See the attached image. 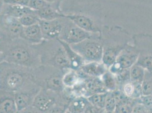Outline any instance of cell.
<instances>
[{
	"label": "cell",
	"instance_id": "cell-1",
	"mask_svg": "<svg viewBox=\"0 0 152 113\" xmlns=\"http://www.w3.org/2000/svg\"><path fill=\"white\" fill-rule=\"evenodd\" d=\"M0 51L7 62L32 69L40 65L37 45L22 38H0Z\"/></svg>",
	"mask_w": 152,
	"mask_h": 113
},
{
	"label": "cell",
	"instance_id": "cell-2",
	"mask_svg": "<svg viewBox=\"0 0 152 113\" xmlns=\"http://www.w3.org/2000/svg\"><path fill=\"white\" fill-rule=\"evenodd\" d=\"M37 87L34 69L5 61L0 64V89L15 93Z\"/></svg>",
	"mask_w": 152,
	"mask_h": 113
},
{
	"label": "cell",
	"instance_id": "cell-3",
	"mask_svg": "<svg viewBox=\"0 0 152 113\" xmlns=\"http://www.w3.org/2000/svg\"><path fill=\"white\" fill-rule=\"evenodd\" d=\"M101 38L103 47L102 62L108 69L121 50L132 42V37L128 32L121 26L104 25Z\"/></svg>",
	"mask_w": 152,
	"mask_h": 113
},
{
	"label": "cell",
	"instance_id": "cell-4",
	"mask_svg": "<svg viewBox=\"0 0 152 113\" xmlns=\"http://www.w3.org/2000/svg\"><path fill=\"white\" fill-rule=\"evenodd\" d=\"M36 45L40 64L51 66L64 72L70 69L65 50L58 40H44Z\"/></svg>",
	"mask_w": 152,
	"mask_h": 113
},
{
	"label": "cell",
	"instance_id": "cell-5",
	"mask_svg": "<svg viewBox=\"0 0 152 113\" xmlns=\"http://www.w3.org/2000/svg\"><path fill=\"white\" fill-rule=\"evenodd\" d=\"M36 83L40 88H44L61 94L64 91L62 77L64 72L56 68L40 64L34 68Z\"/></svg>",
	"mask_w": 152,
	"mask_h": 113
},
{
	"label": "cell",
	"instance_id": "cell-6",
	"mask_svg": "<svg viewBox=\"0 0 152 113\" xmlns=\"http://www.w3.org/2000/svg\"><path fill=\"white\" fill-rule=\"evenodd\" d=\"M71 47L78 53L85 62H102L103 47L101 34L92 33L91 35L81 42L70 45Z\"/></svg>",
	"mask_w": 152,
	"mask_h": 113
},
{
	"label": "cell",
	"instance_id": "cell-7",
	"mask_svg": "<svg viewBox=\"0 0 152 113\" xmlns=\"http://www.w3.org/2000/svg\"><path fill=\"white\" fill-rule=\"evenodd\" d=\"M132 44L138 50L139 56L136 64L146 71L152 72V36L140 33L132 36Z\"/></svg>",
	"mask_w": 152,
	"mask_h": 113
},
{
	"label": "cell",
	"instance_id": "cell-8",
	"mask_svg": "<svg viewBox=\"0 0 152 113\" xmlns=\"http://www.w3.org/2000/svg\"><path fill=\"white\" fill-rule=\"evenodd\" d=\"M72 98L64 91L61 94L53 91L41 88L32 104V106L42 113H45L59 102L69 103Z\"/></svg>",
	"mask_w": 152,
	"mask_h": 113
},
{
	"label": "cell",
	"instance_id": "cell-9",
	"mask_svg": "<svg viewBox=\"0 0 152 113\" xmlns=\"http://www.w3.org/2000/svg\"><path fill=\"white\" fill-rule=\"evenodd\" d=\"M139 56L138 50L133 44L130 43L121 50L108 70L115 75L125 70L129 69L136 64Z\"/></svg>",
	"mask_w": 152,
	"mask_h": 113
},
{
	"label": "cell",
	"instance_id": "cell-10",
	"mask_svg": "<svg viewBox=\"0 0 152 113\" xmlns=\"http://www.w3.org/2000/svg\"><path fill=\"white\" fill-rule=\"evenodd\" d=\"M92 33L79 27L70 19L64 18L63 27L58 40L69 45L77 44L89 38Z\"/></svg>",
	"mask_w": 152,
	"mask_h": 113
},
{
	"label": "cell",
	"instance_id": "cell-11",
	"mask_svg": "<svg viewBox=\"0 0 152 113\" xmlns=\"http://www.w3.org/2000/svg\"><path fill=\"white\" fill-rule=\"evenodd\" d=\"M23 28L19 19L0 14V38H20Z\"/></svg>",
	"mask_w": 152,
	"mask_h": 113
},
{
	"label": "cell",
	"instance_id": "cell-12",
	"mask_svg": "<svg viewBox=\"0 0 152 113\" xmlns=\"http://www.w3.org/2000/svg\"><path fill=\"white\" fill-rule=\"evenodd\" d=\"M64 18L52 20H40L39 24L44 40H51L59 38L63 27Z\"/></svg>",
	"mask_w": 152,
	"mask_h": 113
},
{
	"label": "cell",
	"instance_id": "cell-13",
	"mask_svg": "<svg viewBox=\"0 0 152 113\" xmlns=\"http://www.w3.org/2000/svg\"><path fill=\"white\" fill-rule=\"evenodd\" d=\"M40 89L39 87H37L14 93V99L17 110L19 111L32 105L35 97Z\"/></svg>",
	"mask_w": 152,
	"mask_h": 113
},
{
	"label": "cell",
	"instance_id": "cell-14",
	"mask_svg": "<svg viewBox=\"0 0 152 113\" xmlns=\"http://www.w3.org/2000/svg\"><path fill=\"white\" fill-rule=\"evenodd\" d=\"M20 38L32 45H38L44 40L42 30L39 23L28 27H23Z\"/></svg>",
	"mask_w": 152,
	"mask_h": 113
},
{
	"label": "cell",
	"instance_id": "cell-15",
	"mask_svg": "<svg viewBox=\"0 0 152 113\" xmlns=\"http://www.w3.org/2000/svg\"><path fill=\"white\" fill-rule=\"evenodd\" d=\"M14 93L0 89V113H17Z\"/></svg>",
	"mask_w": 152,
	"mask_h": 113
},
{
	"label": "cell",
	"instance_id": "cell-16",
	"mask_svg": "<svg viewBox=\"0 0 152 113\" xmlns=\"http://www.w3.org/2000/svg\"><path fill=\"white\" fill-rule=\"evenodd\" d=\"M62 44L65 50L67 58L69 61L70 69L78 71L81 69L83 65L86 63L83 57L81 56L75 50H73L70 45L58 40Z\"/></svg>",
	"mask_w": 152,
	"mask_h": 113
},
{
	"label": "cell",
	"instance_id": "cell-17",
	"mask_svg": "<svg viewBox=\"0 0 152 113\" xmlns=\"http://www.w3.org/2000/svg\"><path fill=\"white\" fill-rule=\"evenodd\" d=\"M80 70L89 77L101 78L108 68L102 62H90L85 63Z\"/></svg>",
	"mask_w": 152,
	"mask_h": 113
},
{
	"label": "cell",
	"instance_id": "cell-18",
	"mask_svg": "<svg viewBox=\"0 0 152 113\" xmlns=\"http://www.w3.org/2000/svg\"><path fill=\"white\" fill-rule=\"evenodd\" d=\"M86 75L80 71L69 69L64 72L62 77V82L65 88L71 89L78 85Z\"/></svg>",
	"mask_w": 152,
	"mask_h": 113
},
{
	"label": "cell",
	"instance_id": "cell-19",
	"mask_svg": "<svg viewBox=\"0 0 152 113\" xmlns=\"http://www.w3.org/2000/svg\"><path fill=\"white\" fill-rule=\"evenodd\" d=\"M35 12V11L32 10L28 7L4 4L1 14L19 19L26 14L34 13Z\"/></svg>",
	"mask_w": 152,
	"mask_h": 113
},
{
	"label": "cell",
	"instance_id": "cell-20",
	"mask_svg": "<svg viewBox=\"0 0 152 113\" xmlns=\"http://www.w3.org/2000/svg\"><path fill=\"white\" fill-rule=\"evenodd\" d=\"M36 13L40 20H52L65 17L60 10L51 4L36 12Z\"/></svg>",
	"mask_w": 152,
	"mask_h": 113
},
{
	"label": "cell",
	"instance_id": "cell-21",
	"mask_svg": "<svg viewBox=\"0 0 152 113\" xmlns=\"http://www.w3.org/2000/svg\"><path fill=\"white\" fill-rule=\"evenodd\" d=\"M119 90L128 98L132 100H137L142 96L141 84L133 83L131 80L124 84Z\"/></svg>",
	"mask_w": 152,
	"mask_h": 113
},
{
	"label": "cell",
	"instance_id": "cell-22",
	"mask_svg": "<svg viewBox=\"0 0 152 113\" xmlns=\"http://www.w3.org/2000/svg\"><path fill=\"white\" fill-rule=\"evenodd\" d=\"M89 102L88 98L84 96H76L70 101L68 110L72 113H83Z\"/></svg>",
	"mask_w": 152,
	"mask_h": 113
},
{
	"label": "cell",
	"instance_id": "cell-23",
	"mask_svg": "<svg viewBox=\"0 0 152 113\" xmlns=\"http://www.w3.org/2000/svg\"><path fill=\"white\" fill-rule=\"evenodd\" d=\"M100 78L104 88L107 92L114 91L118 89L115 76L111 73L108 69Z\"/></svg>",
	"mask_w": 152,
	"mask_h": 113
},
{
	"label": "cell",
	"instance_id": "cell-24",
	"mask_svg": "<svg viewBox=\"0 0 152 113\" xmlns=\"http://www.w3.org/2000/svg\"><path fill=\"white\" fill-rule=\"evenodd\" d=\"M145 70L139 65L135 64L129 69L131 81L137 83L142 84L144 78Z\"/></svg>",
	"mask_w": 152,
	"mask_h": 113
},
{
	"label": "cell",
	"instance_id": "cell-25",
	"mask_svg": "<svg viewBox=\"0 0 152 113\" xmlns=\"http://www.w3.org/2000/svg\"><path fill=\"white\" fill-rule=\"evenodd\" d=\"M107 93V92L95 93L90 96L88 97L89 103L94 106L104 109Z\"/></svg>",
	"mask_w": 152,
	"mask_h": 113
},
{
	"label": "cell",
	"instance_id": "cell-26",
	"mask_svg": "<svg viewBox=\"0 0 152 113\" xmlns=\"http://www.w3.org/2000/svg\"><path fill=\"white\" fill-rule=\"evenodd\" d=\"M117 97L115 91L107 92L104 105V110L107 112H114L117 105Z\"/></svg>",
	"mask_w": 152,
	"mask_h": 113
},
{
	"label": "cell",
	"instance_id": "cell-27",
	"mask_svg": "<svg viewBox=\"0 0 152 113\" xmlns=\"http://www.w3.org/2000/svg\"><path fill=\"white\" fill-rule=\"evenodd\" d=\"M141 87L142 95L152 94V72L145 71Z\"/></svg>",
	"mask_w": 152,
	"mask_h": 113
},
{
	"label": "cell",
	"instance_id": "cell-28",
	"mask_svg": "<svg viewBox=\"0 0 152 113\" xmlns=\"http://www.w3.org/2000/svg\"><path fill=\"white\" fill-rule=\"evenodd\" d=\"M19 21L23 27H28L39 23L40 19L35 12L24 15L19 19Z\"/></svg>",
	"mask_w": 152,
	"mask_h": 113
},
{
	"label": "cell",
	"instance_id": "cell-29",
	"mask_svg": "<svg viewBox=\"0 0 152 113\" xmlns=\"http://www.w3.org/2000/svg\"><path fill=\"white\" fill-rule=\"evenodd\" d=\"M115 76L117 83L118 89H120L124 84L131 80L129 69L125 70Z\"/></svg>",
	"mask_w": 152,
	"mask_h": 113
},
{
	"label": "cell",
	"instance_id": "cell-30",
	"mask_svg": "<svg viewBox=\"0 0 152 113\" xmlns=\"http://www.w3.org/2000/svg\"><path fill=\"white\" fill-rule=\"evenodd\" d=\"M137 103L142 104L149 113H152V94L142 95L136 100Z\"/></svg>",
	"mask_w": 152,
	"mask_h": 113
},
{
	"label": "cell",
	"instance_id": "cell-31",
	"mask_svg": "<svg viewBox=\"0 0 152 113\" xmlns=\"http://www.w3.org/2000/svg\"><path fill=\"white\" fill-rule=\"evenodd\" d=\"M50 5L45 0H30L28 7L32 10L37 12Z\"/></svg>",
	"mask_w": 152,
	"mask_h": 113
},
{
	"label": "cell",
	"instance_id": "cell-32",
	"mask_svg": "<svg viewBox=\"0 0 152 113\" xmlns=\"http://www.w3.org/2000/svg\"><path fill=\"white\" fill-rule=\"evenodd\" d=\"M68 105L69 104L66 102H59L45 113H65L68 109Z\"/></svg>",
	"mask_w": 152,
	"mask_h": 113
},
{
	"label": "cell",
	"instance_id": "cell-33",
	"mask_svg": "<svg viewBox=\"0 0 152 113\" xmlns=\"http://www.w3.org/2000/svg\"><path fill=\"white\" fill-rule=\"evenodd\" d=\"M29 1L30 0H4V2L5 4L27 7L28 6Z\"/></svg>",
	"mask_w": 152,
	"mask_h": 113
},
{
	"label": "cell",
	"instance_id": "cell-34",
	"mask_svg": "<svg viewBox=\"0 0 152 113\" xmlns=\"http://www.w3.org/2000/svg\"><path fill=\"white\" fill-rule=\"evenodd\" d=\"M104 111V109L94 106L91 104H89L83 113H103Z\"/></svg>",
	"mask_w": 152,
	"mask_h": 113
},
{
	"label": "cell",
	"instance_id": "cell-35",
	"mask_svg": "<svg viewBox=\"0 0 152 113\" xmlns=\"http://www.w3.org/2000/svg\"><path fill=\"white\" fill-rule=\"evenodd\" d=\"M132 113H149L146 110L145 107L142 104L139 103H136L134 106Z\"/></svg>",
	"mask_w": 152,
	"mask_h": 113
},
{
	"label": "cell",
	"instance_id": "cell-36",
	"mask_svg": "<svg viewBox=\"0 0 152 113\" xmlns=\"http://www.w3.org/2000/svg\"><path fill=\"white\" fill-rule=\"evenodd\" d=\"M17 113H42L39 112L37 109H36L34 106L26 107L24 109L18 111Z\"/></svg>",
	"mask_w": 152,
	"mask_h": 113
},
{
	"label": "cell",
	"instance_id": "cell-37",
	"mask_svg": "<svg viewBox=\"0 0 152 113\" xmlns=\"http://www.w3.org/2000/svg\"><path fill=\"white\" fill-rule=\"evenodd\" d=\"M4 61H5L4 56V55L2 54V53H1V51H0V64L2 62H3Z\"/></svg>",
	"mask_w": 152,
	"mask_h": 113
},
{
	"label": "cell",
	"instance_id": "cell-38",
	"mask_svg": "<svg viewBox=\"0 0 152 113\" xmlns=\"http://www.w3.org/2000/svg\"><path fill=\"white\" fill-rule=\"evenodd\" d=\"M4 5V0H0V14L2 12V8Z\"/></svg>",
	"mask_w": 152,
	"mask_h": 113
},
{
	"label": "cell",
	"instance_id": "cell-39",
	"mask_svg": "<svg viewBox=\"0 0 152 113\" xmlns=\"http://www.w3.org/2000/svg\"><path fill=\"white\" fill-rule=\"evenodd\" d=\"M114 113V112H107V111H106V110H104V113Z\"/></svg>",
	"mask_w": 152,
	"mask_h": 113
},
{
	"label": "cell",
	"instance_id": "cell-40",
	"mask_svg": "<svg viewBox=\"0 0 152 113\" xmlns=\"http://www.w3.org/2000/svg\"><path fill=\"white\" fill-rule=\"evenodd\" d=\"M65 113H70V112L69 111H68V109H67V110H66V112H65Z\"/></svg>",
	"mask_w": 152,
	"mask_h": 113
}]
</instances>
